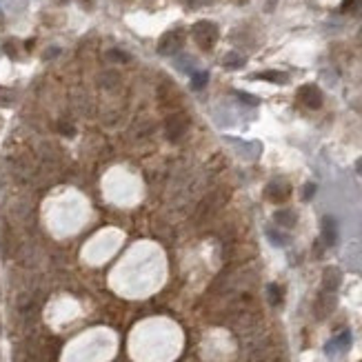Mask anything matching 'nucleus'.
Returning a JSON list of instances; mask_svg holds the SVG:
<instances>
[{
    "instance_id": "obj_1",
    "label": "nucleus",
    "mask_w": 362,
    "mask_h": 362,
    "mask_svg": "<svg viewBox=\"0 0 362 362\" xmlns=\"http://www.w3.org/2000/svg\"><path fill=\"white\" fill-rule=\"evenodd\" d=\"M191 38L196 40L202 51H211L213 45L218 42V27L211 20H200L191 27Z\"/></svg>"
},
{
    "instance_id": "obj_2",
    "label": "nucleus",
    "mask_w": 362,
    "mask_h": 362,
    "mask_svg": "<svg viewBox=\"0 0 362 362\" xmlns=\"http://www.w3.org/2000/svg\"><path fill=\"white\" fill-rule=\"evenodd\" d=\"M182 45H185V32L182 29H171L158 42V53H162V56H176L182 49Z\"/></svg>"
},
{
    "instance_id": "obj_3",
    "label": "nucleus",
    "mask_w": 362,
    "mask_h": 362,
    "mask_svg": "<svg viewBox=\"0 0 362 362\" xmlns=\"http://www.w3.org/2000/svg\"><path fill=\"white\" fill-rule=\"evenodd\" d=\"M189 129V118L185 114H171L167 118V138L171 143H178V140L185 138Z\"/></svg>"
},
{
    "instance_id": "obj_4",
    "label": "nucleus",
    "mask_w": 362,
    "mask_h": 362,
    "mask_svg": "<svg viewBox=\"0 0 362 362\" xmlns=\"http://www.w3.org/2000/svg\"><path fill=\"white\" fill-rule=\"evenodd\" d=\"M298 100L309 109H320L322 107V91L316 85H304L298 89Z\"/></svg>"
},
{
    "instance_id": "obj_5",
    "label": "nucleus",
    "mask_w": 362,
    "mask_h": 362,
    "mask_svg": "<svg viewBox=\"0 0 362 362\" xmlns=\"http://www.w3.org/2000/svg\"><path fill=\"white\" fill-rule=\"evenodd\" d=\"M336 296H333V291H324L318 296L316 300V304H314V314L318 320H324V318H329L331 314H333V309H336Z\"/></svg>"
},
{
    "instance_id": "obj_6",
    "label": "nucleus",
    "mask_w": 362,
    "mask_h": 362,
    "mask_svg": "<svg viewBox=\"0 0 362 362\" xmlns=\"http://www.w3.org/2000/svg\"><path fill=\"white\" fill-rule=\"evenodd\" d=\"M265 196H267V200L280 205V202H285L291 196V187H289V182H285V180H273L267 185Z\"/></svg>"
},
{
    "instance_id": "obj_7",
    "label": "nucleus",
    "mask_w": 362,
    "mask_h": 362,
    "mask_svg": "<svg viewBox=\"0 0 362 362\" xmlns=\"http://www.w3.org/2000/svg\"><path fill=\"white\" fill-rule=\"evenodd\" d=\"M322 240L327 247H333L338 242V225H336V220L331 216L322 218Z\"/></svg>"
},
{
    "instance_id": "obj_8",
    "label": "nucleus",
    "mask_w": 362,
    "mask_h": 362,
    "mask_svg": "<svg viewBox=\"0 0 362 362\" xmlns=\"http://www.w3.org/2000/svg\"><path fill=\"white\" fill-rule=\"evenodd\" d=\"M340 282H342V273H340L338 267H327V269H324V273H322V287H324V291H336L340 287Z\"/></svg>"
},
{
    "instance_id": "obj_9",
    "label": "nucleus",
    "mask_w": 362,
    "mask_h": 362,
    "mask_svg": "<svg viewBox=\"0 0 362 362\" xmlns=\"http://www.w3.org/2000/svg\"><path fill=\"white\" fill-rule=\"evenodd\" d=\"M273 220L278 222L280 227H287V229H291V227H296L298 222V216H296V211H291V209H278L273 213Z\"/></svg>"
},
{
    "instance_id": "obj_10",
    "label": "nucleus",
    "mask_w": 362,
    "mask_h": 362,
    "mask_svg": "<svg viewBox=\"0 0 362 362\" xmlns=\"http://www.w3.org/2000/svg\"><path fill=\"white\" fill-rule=\"evenodd\" d=\"M349 345H351V333H349V331H342L338 338L327 345V353H333L336 349H338V351H345V349H349Z\"/></svg>"
},
{
    "instance_id": "obj_11",
    "label": "nucleus",
    "mask_w": 362,
    "mask_h": 362,
    "mask_svg": "<svg viewBox=\"0 0 362 362\" xmlns=\"http://www.w3.org/2000/svg\"><path fill=\"white\" fill-rule=\"evenodd\" d=\"M256 78H260V80H269V82H273V85H287V73H282V71H262V73H258Z\"/></svg>"
},
{
    "instance_id": "obj_12",
    "label": "nucleus",
    "mask_w": 362,
    "mask_h": 362,
    "mask_svg": "<svg viewBox=\"0 0 362 362\" xmlns=\"http://www.w3.org/2000/svg\"><path fill=\"white\" fill-rule=\"evenodd\" d=\"M222 65L227 67V69H240V67L244 65V58L240 56V53H236V51H229L222 58Z\"/></svg>"
},
{
    "instance_id": "obj_13",
    "label": "nucleus",
    "mask_w": 362,
    "mask_h": 362,
    "mask_svg": "<svg viewBox=\"0 0 362 362\" xmlns=\"http://www.w3.org/2000/svg\"><path fill=\"white\" fill-rule=\"evenodd\" d=\"M267 293H269V302H271L273 307H278L282 302V289L278 285H269L267 287Z\"/></svg>"
},
{
    "instance_id": "obj_14",
    "label": "nucleus",
    "mask_w": 362,
    "mask_h": 362,
    "mask_svg": "<svg viewBox=\"0 0 362 362\" xmlns=\"http://www.w3.org/2000/svg\"><path fill=\"white\" fill-rule=\"evenodd\" d=\"M207 80H209V73H207V71H198V73H193V78H191V87L193 89H202L207 85Z\"/></svg>"
},
{
    "instance_id": "obj_15",
    "label": "nucleus",
    "mask_w": 362,
    "mask_h": 362,
    "mask_svg": "<svg viewBox=\"0 0 362 362\" xmlns=\"http://www.w3.org/2000/svg\"><path fill=\"white\" fill-rule=\"evenodd\" d=\"M109 60H114V63H129V53L120 51V49H112V51L107 53Z\"/></svg>"
},
{
    "instance_id": "obj_16",
    "label": "nucleus",
    "mask_w": 362,
    "mask_h": 362,
    "mask_svg": "<svg viewBox=\"0 0 362 362\" xmlns=\"http://www.w3.org/2000/svg\"><path fill=\"white\" fill-rule=\"evenodd\" d=\"M362 5V0H345V3H342V11H345V14H358V7Z\"/></svg>"
},
{
    "instance_id": "obj_17",
    "label": "nucleus",
    "mask_w": 362,
    "mask_h": 362,
    "mask_svg": "<svg viewBox=\"0 0 362 362\" xmlns=\"http://www.w3.org/2000/svg\"><path fill=\"white\" fill-rule=\"evenodd\" d=\"M58 131L60 133H65L67 138H71V136H76V129H73V125H69V122H58Z\"/></svg>"
},
{
    "instance_id": "obj_18",
    "label": "nucleus",
    "mask_w": 362,
    "mask_h": 362,
    "mask_svg": "<svg viewBox=\"0 0 362 362\" xmlns=\"http://www.w3.org/2000/svg\"><path fill=\"white\" fill-rule=\"evenodd\" d=\"M5 53L11 58H18V49H16V42L14 40H7L5 42Z\"/></svg>"
},
{
    "instance_id": "obj_19",
    "label": "nucleus",
    "mask_w": 362,
    "mask_h": 362,
    "mask_svg": "<svg viewBox=\"0 0 362 362\" xmlns=\"http://www.w3.org/2000/svg\"><path fill=\"white\" fill-rule=\"evenodd\" d=\"M314 193H316V185H314V182H307L304 191H302V200H311V198H314Z\"/></svg>"
},
{
    "instance_id": "obj_20",
    "label": "nucleus",
    "mask_w": 362,
    "mask_h": 362,
    "mask_svg": "<svg viewBox=\"0 0 362 362\" xmlns=\"http://www.w3.org/2000/svg\"><path fill=\"white\" fill-rule=\"evenodd\" d=\"M267 236H269V238H271V240H273V244H280V247H282V244H287V238L278 236V234H275V231H271V229L267 231Z\"/></svg>"
},
{
    "instance_id": "obj_21",
    "label": "nucleus",
    "mask_w": 362,
    "mask_h": 362,
    "mask_svg": "<svg viewBox=\"0 0 362 362\" xmlns=\"http://www.w3.org/2000/svg\"><path fill=\"white\" fill-rule=\"evenodd\" d=\"M238 98H240L242 102H247V105H258V98H256V96H249V94H242V91H238Z\"/></svg>"
},
{
    "instance_id": "obj_22",
    "label": "nucleus",
    "mask_w": 362,
    "mask_h": 362,
    "mask_svg": "<svg viewBox=\"0 0 362 362\" xmlns=\"http://www.w3.org/2000/svg\"><path fill=\"white\" fill-rule=\"evenodd\" d=\"M187 7H205V5H211L213 0H185Z\"/></svg>"
},
{
    "instance_id": "obj_23",
    "label": "nucleus",
    "mask_w": 362,
    "mask_h": 362,
    "mask_svg": "<svg viewBox=\"0 0 362 362\" xmlns=\"http://www.w3.org/2000/svg\"><path fill=\"white\" fill-rule=\"evenodd\" d=\"M275 5H278V0H265V11L267 14H271V11L275 9Z\"/></svg>"
},
{
    "instance_id": "obj_24",
    "label": "nucleus",
    "mask_w": 362,
    "mask_h": 362,
    "mask_svg": "<svg viewBox=\"0 0 362 362\" xmlns=\"http://www.w3.org/2000/svg\"><path fill=\"white\" fill-rule=\"evenodd\" d=\"M355 171H358V174L362 176V158H358V160H355Z\"/></svg>"
},
{
    "instance_id": "obj_25",
    "label": "nucleus",
    "mask_w": 362,
    "mask_h": 362,
    "mask_svg": "<svg viewBox=\"0 0 362 362\" xmlns=\"http://www.w3.org/2000/svg\"><path fill=\"white\" fill-rule=\"evenodd\" d=\"M360 42H362V29H360Z\"/></svg>"
}]
</instances>
